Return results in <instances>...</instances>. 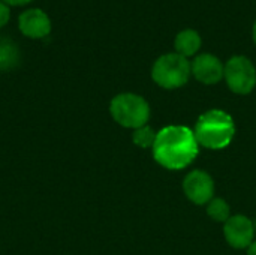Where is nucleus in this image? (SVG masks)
<instances>
[{
    "mask_svg": "<svg viewBox=\"0 0 256 255\" xmlns=\"http://www.w3.org/2000/svg\"><path fill=\"white\" fill-rule=\"evenodd\" d=\"M190 75V62L177 53L160 56L152 68V80L166 90L183 87L189 81Z\"/></svg>",
    "mask_w": 256,
    "mask_h": 255,
    "instance_id": "nucleus-4",
    "label": "nucleus"
},
{
    "mask_svg": "<svg viewBox=\"0 0 256 255\" xmlns=\"http://www.w3.org/2000/svg\"><path fill=\"white\" fill-rule=\"evenodd\" d=\"M201 36L196 30L194 29H184L182 30L177 36H176V41H174V47H176V51L177 54L183 56V57H190V56H195L200 48H201Z\"/></svg>",
    "mask_w": 256,
    "mask_h": 255,
    "instance_id": "nucleus-10",
    "label": "nucleus"
},
{
    "mask_svg": "<svg viewBox=\"0 0 256 255\" xmlns=\"http://www.w3.org/2000/svg\"><path fill=\"white\" fill-rule=\"evenodd\" d=\"M110 116L112 120L126 129H138L146 126L150 119V105L148 102L136 93L123 92L116 95L110 101Z\"/></svg>",
    "mask_w": 256,
    "mask_h": 255,
    "instance_id": "nucleus-3",
    "label": "nucleus"
},
{
    "mask_svg": "<svg viewBox=\"0 0 256 255\" xmlns=\"http://www.w3.org/2000/svg\"><path fill=\"white\" fill-rule=\"evenodd\" d=\"M200 146L210 150H220L231 144L236 135V123L231 114L224 110H208L202 113L194 128Z\"/></svg>",
    "mask_w": 256,
    "mask_h": 255,
    "instance_id": "nucleus-2",
    "label": "nucleus"
},
{
    "mask_svg": "<svg viewBox=\"0 0 256 255\" xmlns=\"http://www.w3.org/2000/svg\"><path fill=\"white\" fill-rule=\"evenodd\" d=\"M12 8L8 6L4 2L0 0V30H3L9 23H10V15H12Z\"/></svg>",
    "mask_w": 256,
    "mask_h": 255,
    "instance_id": "nucleus-14",
    "label": "nucleus"
},
{
    "mask_svg": "<svg viewBox=\"0 0 256 255\" xmlns=\"http://www.w3.org/2000/svg\"><path fill=\"white\" fill-rule=\"evenodd\" d=\"M207 215L216 222H226L231 218V207L224 198H212L207 203Z\"/></svg>",
    "mask_w": 256,
    "mask_h": 255,
    "instance_id": "nucleus-12",
    "label": "nucleus"
},
{
    "mask_svg": "<svg viewBox=\"0 0 256 255\" xmlns=\"http://www.w3.org/2000/svg\"><path fill=\"white\" fill-rule=\"evenodd\" d=\"M183 192L194 204L204 206L214 198V180L204 170H192L183 179Z\"/></svg>",
    "mask_w": 256,
    "mask_h": 255,
    "instance_id": "nucleus-7",
    "label": "nucleus"
},
{
    "mask_svg": "<svg viewBox=\"0 0 256 255\" xmlns=\"http://www.w3.org/2000/svg\"><path fill=\"white\" fill-rule=\"evenodd\" d=\"M152 153L160 167L177 171L195 161L200 153V144L190 128L171 125L158 132Z\"/></svg>",
    "mask_w": 256,
    "mask_h": 255,
    "instance_id": "nucleus-1",
    "label": "nucleus"
},
{
    "mask_svg": "<svg viewBox=\"0 0 256 255\" xmlns=\"http://www.w3.org/2000/svg\"><path fill=\"white\" fill-rule=\"evenodd\" d=\"M224 236L234 249H248L255 240V224L244 215H231L224 224Z\"/></svg>",
    "mask_w": 256,
    "mask_h": 255,
    "instance_id": "nucleus-8",
    "label": "nucleus"
},
{
    "mask_svg": "<svg viewBox=\"0 0 256 255\" xmlns=\"http://www.w3.org/2000/svg\"><path fill=\"white\" fill-rule=\"evenodd\" d=\"M224 71L225 65L218 59L214 54L204 53L196 56L190 62V72L196 78V81L206 84V86H213L218 84L224 78Z\"/></svg>",
    "mask_w": 256,
    "mask_h": 255,
    "instance_id": "nucleus-9",
    "label": "nucleus"
},
{
    "mask_svg": "<svg viewBox=\"0 0 256 255\" xmlns=\"http://www.w3.org/2000/svg\"><path fill=\"white\" fill-rule=\"evenodd\" d=\"M156 137L158 132L148 125L132 131V143L140 149H152L156 141Z\"/></svg>",
    "mask_w": 256,
    "mask_h": 255,
    "instance_id": "nucleus-13",
    "label": "nucleus"
},
{
    "mask_svg": "<svg viewBox=\"0 0 256 255\" xmlns=\"http://www.w3.org/2000/svg\"><path fill=\"white\" fill-rule=\"evenodd\" d=\"M21 60V51L18 44L8 38L0 35V71H12L20 65Z\"/></svg>",
    "mask_w": 256,
    "mask_h": 255,
    "instance_id": "nucleus-11",
    "label": "nucleus"
},
{
    "mask_svg": "<svg viewBox=\"0 0 256 255\" xmlns=\"http://www.w3.org/2000/svg\"><path fill=\"white\" fill-rule=\"evenodd\" d=\"M224 78L231 92L249 95L256 87L255 65L244 56H234L225 63Z\"/></svg>",
    "mask_w": 256,
    "mask_h": 255,
    "instance_id": "nucleus-5",
    "label": "nucleus"
},
{
    "mask_svg": "<svg viewBox=\"0 0 256 255\" xmlns=\"http://www.w3.org/2000/svg\"><path fill=\"white\" fill-rule=\"evenodd\" d=\"M252 38H254V42L256 45V21L254 23V27H252Z\"/></svg>",
    "mask_w": 256,
    "mask_h": 255,
    "instance_id": "nucleus-17",
    "label": "nucleus"
},
{
    "mask_svg": "<svg viewBox=\"0 0 256 255\" xmlns=\"http://www.w3.org/2000/svg\"><path fill=\"white\" fill-rule=\"evenodd\" d=\"M18 32L32 41L46 39L52 32V20L42 8H26L16 18Z\"/></svg>",
    "mask_w": 256,
    "mask_h": 255,
    "instance_id": "nucleus-6",
    "label": "nucleus"
},
{
    "mask_svg": "<svg viewBox=\"0 0 256 255\" xmlns=\"http://www.w3.org/2000/svg\"><path fill=\"white\" fill-rule=\"evenodd\" d=\"M248 255H256V240L248 246Z\"/></svg>",
    "mask_w": 256,
    "mask_h": 255,
    "instance_id": "nucleus-16",
    "label": "nucleus"
},
{
    "mask_svg": "<svg viewBox=\"0 0 256 255\" xmlns=\"http://www.w3.org/2000/svg\"><path fill=\"white\" fill-rule=\"evenodd\" d=\"M2 2H4L10 8H26V6L32 5L34 0H2Z\"/></svg>",
    "mask_w": 256,
    "mask_h": 255,
    "instance_id": "nucleus-15",
    "label": "nucleus"
}]
</instances>
